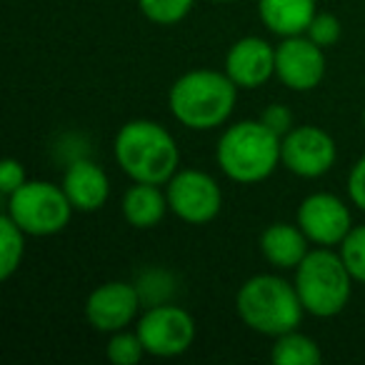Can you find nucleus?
Here are the masks:
<instances>
[{"instance_id": "f3484780", "label": "nucleus", "mask_w": 365, "mask_h": 365, "mask_svg": "<svg viewBox=\"0 0 365 365\" xmlns=\"http://www.w3.org/2000/svg\"><path fill=\"white\" fill-rule=\"evenodd\" d=\"M168 210H170L168 195L160 190V185H153V182H135L123 195V218L138 230L155 228Z\"/></svg>"}, {"instance_id": "5701e85b", "label": "nucleus", "mask_w": 365, "mask_h": 365, "mask_svg": "<svg viewBox=\"0 0 365 365\" xmlns=\"http://www.w3.org/2000/svg\"><path fill=\"white\" fill-rule=\"evenodd\" d=\"M340 33H343V28H340V21L333 16V13H318V16L313 18V23H310L305 36H308L313 43H318L320 48H330L340 41Z\"/></svg>"}, {"instance_id": "0eeeda50", "label": "nucleus", "mask_w": 365, "mask_h": 365, "mask_svg": "<svg viewBox=\"0 0 365 365\" xmlns=\"http://www.w3.org/2000/svg\"><path fill=\"white\" fill-rule=\"evenodd\" d=\"M165 195L170 213L190 225L210 223L218 218L223 208V190L218 180L210 173L195 170V168L178 170L165 182Z\"/></svg>"}, {"instance_id": "aec40b11", "label": "nucleus", "mask_w": 365, "mask_h": 365, "mask_svg": "<svg viewBox=\"0 0 365 365\" xmlns=\"http://www.w3.org/2000/svg\"><path fill=\"white\" fill-rule=\"evenodd\" d=\"M195 0H138L140 13L155 26H175L193 11Z\"/></svg>"}, {"instance_id": "7ed1b4c3", "label": "nucleus", "mask_w": 365, "mask_h": 365, "mask_svg": "<svg viewBox=\"0 0 365 365\" xmlns=\"http://www.w3.org/2000/svg\"><path fill=\"white\" fill-rule=\"evenodd\" d=\"M235 310L250 330L268 338L295 330L305 313L295 283L290 285L288 280L270 273L253 275L240 285Z\"/></svg>"}, {"instance_id": "9b49d317", "label": "nucleus", "mask_w": 365, "mask_h": 365, "mask_svg": "<svg viewBox=\"0 0 365 365\" xmlns=\"http://www.w3.org/2000/svg\"><path fill=\"white\" fill-rule=\"evenodd\" d=\"M298 225L305 238L323 248H333L353 230V215L348 205L333 193H313L300 203Z\"/></svg>"}, {"instance_id": "1a4fd4ad", "label": "nucleus", "mask_w": 365, "mask_h": 365, "mask_svg": "<svg viewBox=\"0 0 365 365\" xmlns=\"http://www.w3.org/2000/svg\"><path fill=\"white\" fill-rule=\"evenodd\" d=\"M335 140L318 125H295L280 143V163L298 178H320L335 165Z\"/></svg>"}, {"instance_id": "cd10ccee", "label": "nucleus", "mask_w": 365, "mask_h": 365, "mask_svg": "<svg viewBox=\"0 0 365 365\" xmlns=\"http://www.w3.org/2000/svg\"><path fill=\"white\" fill-rule=\"evenodd\" d=\"M363 128H365V110H363Z\"/></svg>"}, {"instance_id": "bb28decb", "label": "nucleus", "mask_w": 365, "mask_h": 365, "mask_svg": "<svg viewBox=\"0 0 365 365\" xmlns=\"http://www.w3.org/2000/svg\"><path fill=\"white\" fill-rule=\"evenodd\" d=\"M215 3H230V0H215Z\"/></svg>"}, {"instance_id": "423d86ee", "label": "nucleus", "mask_w": 365, "mask_h": 365, "mask_svg": "<svg viewBox=\"0 0 365 365\" xmlns=\"http://www.w3.org/2000/svg\"><path fill=\"white\" fill-rule=\"evenodd\" d=\"M73 210L76 208L68 200L63 185L48 180H26L16 193L8 195L6 213L26 235L48 238L66 230Z\"/></svg>"}, {"instance_id": "6ab92c4d", "label": "nucleus", "mask_w": 365, "mask_h": 365, "mask_svg": "<svg viewBox=\"0 0 365 365\" xmlns=\"http://www.w3.org/2000/svg\"><path fill=\"white\" fill-rule=\"evenodd\" d=\"M26 253V233L8 213L0 218V278L8 280L23 263Z\"/></svg>"}, {"instance_id": "6e6552de", "label": "nucleus", "mask_w": 365, "mask_h": 365, "mask_svg": "<svg viewBox=\"0 0 365 365\" xmlns=\"http://www.w3.org/2000/svg\"><path fill=\"white\" fill-rule=\"evenodd\" d=\"M148 355L155 358H178L188 353L195 340V320L180 305L160 303L150 305L135 325Z\"/></svg>"}, {"instance_id": "39448f33", "label": "nucleus", "mask_w": 365, "mask_h": 365, "mask_svg": "<svg viewBox=\"0 0 365 365\" xmlns=\"http://www.w3.org/2000/svg\"><path fill=\"white\" fill-rule=\"evenodd\" d=\"M295 290L305 313L315 318H335L343 313L353 293V275L343 255L318 245L295 268Z\"/></svg>"}, {"instance_id": "dca6fc26", "label": "nucleus", "mask_w": 365, "mask_h": 365, "mask_svg": "<svg viewBox=\"0 0 365 365\" xmlns=\"http://www.w3.org/2000/svg\"><path fill=\"white\" fill-rule=\"evenodd\" d=\"M310 240L300 230V225L290 223H270L268 228L260 233V253L273 268H298L303 258L310 253L308 250Z\"/></svg>"}, {"instance_id": "393cba45", "label": "nucleus", "mask_w": 365, "mask_h": 365, "mask_svg": "<svg viewBox=\"0 0 365 365\" xmlns=\"http://www.w3.org/2000/svg\"><path fill=\"white\" fill-rule=\"evenodd\" d=\"M26 180L28 178L23 163L16 160V158H6L3 165H0V190H3V195L8 198L11 193H16Z\"/></svg>"}, {"instance_id": "ddd939ff", "label": "nucleus", "mask_w": 365, "mask_h": 365, "mask_svg": "<svg viewBox=\"0 0 365 365\" xmlns=\"http://www.w3.org/2000/svg\"><path fill=\"white\" fill-rule=\"evenodd\" d=\"M225 73L240 91L260 88L275 76V48L258 36L240 38L225 56Z\"/></svg>"}, {"instance_id": "a878e982", "label": "nucleus", "mask_w": 365, "mask_h": 365, "mask_svg": "<svg viewBox=\"0 0 365 365\" xmlns=\"http://www.w3.org/2000/svg\"><path fill=\"white\" fill-rule=\"evenodd\" d=\"M348 195H350V200H353V205H358V208L365 213V155L350 168Z\"/></svg>"}, {"instance_id": "f8f14e48", "label": "nucleus", "mask_w": 365, "mask_h": 365, "mask_svg": "<svg viewBox=\"0 0 365 365\" xmlns=\"http://www.w3.org/2000/svg\"><path fill=\"white\" fill-rule=\"evenodd\" d=\"M140 293L135 283L110 280L103 283L88 295L86 300V318L101 333H118L125 330L140 313Z\"/></svg>"}, {"instance_id": "9d476101", "label": "nucleus", "mask_w": 365, "mask_h": 365, "mask_svg": "<svg viewBox=\"0 0 365 365\" xmlns=\"http://www.w3.org/2000/svg\"><path fill=\"white\" fill-rule=\"evenodd\" d=\"M275 76L290 91H315L325 78L323 48L308 36L283 38V43L275 48Z\"/></svg>"}, {"instance_id": "20e7f679", "label": "nucleus", "mask_w": 365, "mask_h": 365, "mask_svg": "<svg viewBox=\"0 0 365 365\" xmlns=\"http://www.w3.org/2000/svg\"><path fill=\"white\" fill-rule=\"evenodd\" d=\"M280 143L263 120H240L220 135L215 160L220 170L235 182H260L280 165Z\"/></svg>"}, {"instance_id": "f257e3e1", "label": "nucleus", "mask_w": 365, "mask_h": 365, "mask_svg": "<svg viewBox=\"0 0 365 365\" xmlns=\"http://www.w3.org/2000/svg\"><path fill=\"white\" fill-rule=\"evenodd\" d=\"M238 91L228 73L220 71H190L170 86L168 106L180 125L188 130H213L233 115Z\"/></svg>"}, {"instance_id": "4468645a", "label": "nucleus", "mask_w": 365, "mask_h": 365, "mask_svg": "<svg viewBox=\"0 0 365 365\" xmlns=\"http://www.w3.org/2000/svg\"><path fill=\"white\" fill-rule=\"evenodd\" d=\"M63 190H66L71 205L78 213H96L108 203L110 195V180L106 170L91 158H76L66 168L63 175Z\"/></svg>"}, {"instance_id": "4be33fe9", "label": "nucleus", "mask_w": 365, "mask_h": 365, "mask_svg": "<svg viewBox=\"0 0 365 365\" xmlns=\"http://www.w3.org/2000/svg\"><path fill=\"white\" fill-rule=\"evenodd\" d=\"M340 255H343L353 280L365 285V225H353V230L340 243Z\"/></svg>"}, {"instance_id": "b1692460", "label": "nucleus", "mask_w": 365, "mask_h": 365, "mask_svg": "<svg viewBox=\"0 0 365 365\" xmlns=\"http://www.w3.org/2000/svg\"><path fill=\"white\" fill-rule=\"evenodd\" d=\"M260 120L265 123V125L270 128V130L275 133V135H288L290 130L295 128V120H293V110L285 106H278V103H273V106H268L263 110V115H260Z\"/></svg>"}, {"instance_id": "412c9836", "label": "nucleus", "mask_w": 365, "mask_h": 365, "mask_svg": "<svg viewBox=\"0 0 365 365\" xmlns=\"http://www.w3.org/2000/svg\"><path fill=\"white\" fill-rule=\"evenodd\" d=\"M108 360L113 365H135L143 360L145 348H143V340L140 335L135 333H128V330H118V333H110V340H108Z\"/></svg>"}, {"instance_id": "f03ea898", "label": "nucleus", "mask_w": 365, "mask_h": 365, "mask_svg": "<svg viewBox=\"0 0 365 365\" xmlns=\"http://www.w3.org/2000/svg\"><path fill=\"white\" fill-rule=\"evenodd\" d=\"M118 165L123 168L133 182H153L165 185L180 165V150L178 143L160 123L145 120H128L118 130L113 143Z\"/></svg>"}, {"instance_id": "a211bd4d", "label": "nucleus", "mask_w": 365, "mask_h": 365, "mask_svg": "<svg viewBox=\"0 0 365 365\" xmlns=\"http://www.w3.org/2000/svg\"><path fill=\"white\" fill-rule=\"evenodd\" d=\"M320 358V345L298 328L278 335L270 348V360L275 365H318Z\"/></svg>"}, {"instance_id": "2eb2a0df", "label": "nucleus", "mask_w": 365, "mask_h": 365, "mask_svg": "<svg viewBox=\"0 0 365 365\" xmlns=\"http://www.w3.org/2000/svg\"><path fill=\"white\" fill-rule=\"evenodd\" d=\"M258 16L270 33L280 38L305 36L318 16L315 0H258Z\"/></svg>"}]
</instances>
